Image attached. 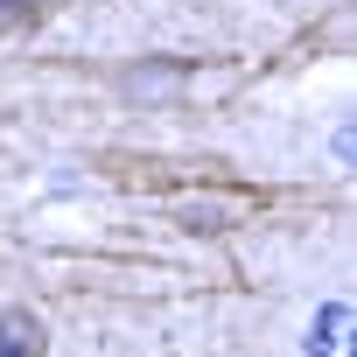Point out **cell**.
<instances>
[{
    "label": "cell",
    "mask_w": 357,
    "mask_h": 357,
    "mask_svg": "<svg viewBox=\"0 0 357 357\" xmlns=\"http://www.w3.org/2000/svg\"><path fill=\"white\" fill-rule=\"evenodd\" d=\"M0 357H50V336L29 308H0Z\"/></svg>",
    "instance_id": "6da1fadb"
},
{
    "label": "cell",
    "mask_w": 357,
    "mask_h": 357,
    "mask_svg": "<svg viewBox=\"0 0 357 357\" xmlns=\"http://www.w3.org/2000/svg\"><path fill=\"white\" fill-rule=\"evenodd\" d=\"M343 329H350V308L329 301V308L315 315V329H308V357H343Z\"/></svg>",
    "instance_id": "7a4b0ae2"
},
{
    "label": "cell",
    "mask_w": 357,
    "mask_h": 357,
    "mask_svg": "<svg viewBox=\"0 0 357 357\" xmlns=\"http://www.w3.org/2000/svg\"><path fill=\"white\" fill-rule=\"evenodd\" d=\"M183 77H190V63H133V70H119L126 91H168V84H183Z\"/></svg>",
    "instance_id": "3957f363"
},
{
    "label": "cell",
    "mask_w": 357,
    "mask_h": 357,
    "mask_svg": "<svg viewBox=\"0 0 357 357\" xmlns=\"http://www.w3.org/2000/svg\"><path fill=\"white\" fill-rule=\"evenodd\" d=\"M43 8H36V0H0V36H15V29H29Z\"/></svg>",
    "instance_id": "277c9868"
}]
</instances>
